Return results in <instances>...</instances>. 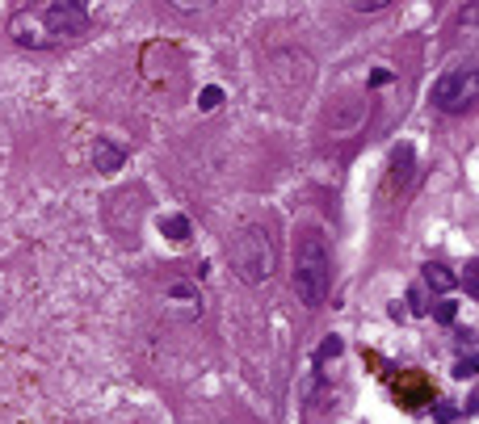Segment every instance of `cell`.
Masks as SVG:
<instances>
[{
  "mask_svg": "<svg viewBox=\"0 0 479 424\" xmlns=\"http://www.w3.org/2000/svg\"><path fill=\"white\" fill-rule=\"evenodd\" d=\"M219 101H223V88H215V84H210V88H202L198 109H202V114H210V109H219Z\"/></svg>",
  "mask_w": 479,
  "mask_h": 424,
  "instance_id": "9c48e42d",
  "label": "cell"
},
{
  "mask_svg": "<svg viewBox=\"0 0 479 424\" xmlns=\"http://www.w3.org/2000/svg\"><path fill=\"white\" fill-rule=\"evenodd\" d=\"M227 261L236 269V278L244 286H265L274 278V265H278V248H274V235L261 227V223H244L231 240H227Z\"/></svg>",
  "mask_w": 479,
  "mask_h": 424,
  "instance_id": "3957f363",
  "label": "cell"
},
{
  "mask_svg": "<svg viewBox=\"0 0 479 424\" xmlns=\"http://www.w3.org/2000/svg\"><path fill=\"white\" fill-rule=\"evenodd\" d=\"M122 164H126V151L118 143H109V139H97L93 143V168L97 172H118Z\"/></svg>",
  "mask_w": 479,
  "mask_h": 424,
  "instance_id": "8992f818",
  "label": "cell"
},
{
  "mask_svg": "<svg viewBox=\"0 0 479 424\" xmlns=\"http://www.w3.org/2000/svg\"><path fill=\"white\" fill-rule=\"evenodd\" d=\"M433 315H438V324H454V320H459V307H454V303H438Z\"/></svg>",
  "mask_w": 479,
  "mask_h": 424,
  "instance_id": "8fae6325",
  "label": "cell"
},
{
  "mask_svg": "<svg viewBox=\"0 0 479 424\" xmlns=\"http://www.w3.org/2000/svg\"><path fill=\"white\" fill-rule=\"evenodd\" d=\"M454 374H459V378H471V374H475V357L467 353V357H463V362L454 366Z\"/></svg>",
  "mask_w": 479,
  "mask_h": 424,
  "instance_id": "4fadbf2b",
  "label": "cell"
},
{
  "mask_svg": "<svg viewBox=\"0 0 479 424\" xmlns=\"http://www.w3.org/2000/svg\"><path fill=\"white\" fill-rule=\"evenodd\" d=\"M387 80H391V71H387V67H379V71L370 76V84H375V88H379V84H387Z\"/></svg>",
  "mask_w": 479,
  "mask_h": 424,
  "instance_id": "9a60e30c",
  "label": "cell"
},
{
  "mask_svg": "<svg viewBox=\"0 0 479 424\" xmlns=\"http://www.w3.org/2000/svg\"><path fill=\"white\" fill-rule=\"evenodd\" d=\"M463 282H467V294L475 299V294H479V282H475V265H467V278H463Z\"/></svg>",
  "mask_w": 479,
  "mask_h": 424,
  "instance_id": "5bb4252c",
  "label": "cell"
},
{
  "mask_svg": "<svg viewBox=\"0 0 479 424\" xmlns=\"http://www.w3.org/2000/svg\"><path fill=\"white\" fill-rule=\"evenodd\" d=\"M391 0H353V13H379V8H387Z\"/></svg>",
  "mask_w": 479,
  "mask_h": 424,
  "instance_id": "7c38bea8",
  "label": "cell"
},
{
  "mask_svg": "<svg viewBox=\"0 0 479 424\" xmlns=\"http://www.w3.org/2000/svg\"><path fill=\"white\" fill-rule=\"evenodd\" d=\"M173 8H181V13H194V8H202V4H194V0H173Z\"/></svg>",
  "mask_w": 479,
  "mask_h": 424,
  "instance_id": "2e32d148",
  "label": "cell"
},
{
  "mask_svg": "<svg viewBox=\"0 0 479 424\" xmlns=\"http://www.w3.org/2000/svg\"><path fill=\"white\" fill-rule=\"evenodd\" d=\"M471 97H475V67H450V71H442L433 80V101L442 109H450V114L467 109Z\"/></svg>",
  "mask_w": 479,
  "mask_h": 424,
  "instance_id": "5b68a950",
  "label": "cell"
},
{
  "mask_svg": "<svg viewBox=\"0 0 479 424\" xmlns=\"http://www.w3.org/2000/svg\"><path fill=\"white\" fill-rule=\"evenodd\" d=\"M425 286L438 290V294H450V290L459 286V278H454L446 265H425Z\"/></svg>",
  "mask_w": 479,
  "mask_h": 424,
  "instance_id": "52a82bcc",
  "label": "cell"
},
{
  "mask_svg": "<svg viewBox=\"0 0 479 424\" xmlns=\"http://www.w3.org/2000/svg\"><path fill=\"white\" fill-rule=\"evenodd\" d=\"M88 34V8L76 0H46V4H25L8 17V38L25 50H50L67 46Z\"/></svg>",
  "mask_w": 479,
  "mask_h": 424,
  "instance_id": "6da1fadb",
  "label": "cell"
},
{
  "mask_svg": "<svg viewBox=\"0 0 479 424\" xmlns=\"http://www.w3.org/2000/svg\"><path fill=\"white\" fill-rule=\"evenodd\" d=\"M0 315H4V307H0Z\"/></svg>",
  "mask_w": 479,
  "mask_h": 424,
  "instance_id": "e0dca14e",
  "label": "cell"
},
{
  "mask_svg": "<svg viewBox=\"0 0 479 424\" xmlns=\"http://www.w3.org/2000/svg\"><path fill=\"white\" fill-rule=\"evenodd\" d=\"M160 303H164V315L185 320V324L206 315V294H202V286L189 282V278H173V282L160 290Z\"/></svg>",
  "mask_w": 479,
  "mask_h": 424,
  "instance_id": "277c9868",
  "label": "cell"
},
{
  "mask_svg": "<svg viewBox=\"0 0 479 424\" xmlns=\"http://www.w3.org/2000/svg\"><path fill=\"white\" fill-rule=\"evenodd\" d=\"M160 231H164L173 244H185V240H189V219H185V214H164V219H160Z\"/></svg>",
  "mask_w": 479,
  "mask_h": 424,
  "instance_id": "ba28073f",
  "label": "cell"
},
{
  "mask_svg": "<svg viewBox=\"0 0 479 424\" xmlns=\"http://www.w3.org/2000/svg\"><path fill=\"white\" fill-rule=\"evenodd\" d=\"M337 353H341V336H328V341L320 345V353H316V362L324 366V362H328V357H337Z\"/></svg>",
  "mask_w": 479,
  "mask_h": 424,
  "instance_id": "30bf717a",
  "label": "cell"
},
{
  "mask_svg": "<svg viewBox=\"0 0 479 424\" xmlns=\"http://www.w3.org/2000/svg\"><path fill=\"white\" fill-rule=\"evenodd\" d=\"M290 282H295V294H299V303L307 311H320L324 307L328 286H332V257H328V244H324L320 231H299Z\"/></svg>",
  "mask_w": 479,
  "mask_h": 424,
  "instance_id": "7a4b0ae2",
  "label": "cell"
}]
</instances>
